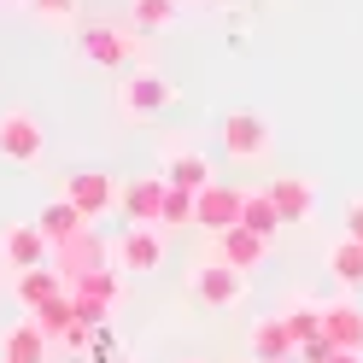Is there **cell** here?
I'll return each instance as SVG.
<instances>
[{
	"mask_svg": "<svg viewBox=\"0 0 363 363\" xmlns=\"http://www.w3.org/2000/svg\"><path fill=\"white\" fill-rule=\"evenodd\" d=\"M281 323H287V334H293V352H299L311 334H323V305H311V299H293V305L281 311Z\"/></svg>",
	"mask_w": 363,
	"mask_h": 363,
	"instance_id": "obj_23",
	"label": "cell"
},
{
	"mask_svg": "<svg viewBox=\"0 0 363 363\" xmlns=\"http://www.w3.org/2000/svg\"><path fill=\"white\" fill-rule=\"evenodd\" d=\"M164 188H170L164 176H135V182H123V194H118L123 217H129V223H147V229H158V211H164Z\"/></svg>",
	"mask_w": 363,
	"mask_h": 363,
	"instance_id": "obj_11",
	"label": "cell"
},
{
	"mask_svg": "<svg viewBox=\"0 0 363 363\" xmlns=\"http://www.w3.org/2000/svg\"><path fill=\"white\" fill-rule=\"evenodd\" d=\"M0 363H12V357H0Z\"/></svg>",
	"mask_w": 363,
	"mask_h": 363,
	"instance_id": "obj_30",
	"label": "cell"
},
{
	"mask_svg": "<svg viewBox=\"0 0 363 363\" xmlns=\"http://www.w3.org/2000/svg\"><path fill=\"white\" fill-rule=\"evenodd\" d=\"M82 59L100 65V71H118V65L135 59V35L129 30H111V24H88L82 30Z\"/></svg>",
	"mask_w": 363,
	"mask_h": 363,
	"instance_id": "obj_9",
	"label": "cell"
},
{
	"mask_svg": "<svg viewBox=\"0 0 363 363\" xmlns=\"http://www.w3.org/2000/svg\"><path fill=\"white\" fill-rule=\"evenodd\" d=\"M158 229H194V194H188V188H164V211H158Z\"/></svg>",
	"mask_w": 363,
	"mask_h": 363,
	"instance_id": "obj_25",
	"label": "cell"
},
{
	"mask_svg": "<svg viewBox=\"0 0 363 363\" xmlns=\"http://www.w3.org/2000/svg\"><path fill=\"white\" fill-rule=\"evenodd\" d=\"M30 316L41 323V334H48L53 346H65V340L82 328V323H77V299H71V293H53V299L41 305V311H30Z\"/></svg>",
	"mask_w": 363,
	"mask_h": 363,
	"instance_id": "obj_18",
	"label": "cell"
},
{
	"mask_svg": "<svg viewBox=\"0 0 363 363\" xmlns=\"http://www.w3.org/2000/svg\"><path fill=\"white\" fill-rule=\"evenodd\" d=\"M328 363H363V352H328Z\"/></svg>",
	"mask_w": 363,
	"mask_h": 363,
	"instance_id": "obj_28",
	"label": "cell"
},
{
	"mask_svg": "<svg viewBox=\"0 0 363 363\" xmlns=\"http://www.w3.org/2000/svg\"><path fill=\"white\" fill-rule=\"evenodd\" d=\"M188 281H194V293H199V299H206L211 311H229V305H240V299H246V276H240L235 264H223V258L199 264Z\"/></svg>",
	"mask_w": 363,
	"mask_h": 363,
	"instance_id": "obj_3",
	"label": "cell"
},
{
	"mask_svg": "<svg viewBox=\"0 0 363 363\" xmlns=\"http://www.w3.org/2000/svg\"><path fill=\"white\" fill-rule=\"evenodd\" d=\"M328 276L334 281H346V287H363V240H334L328 246Z\"/></svg>",
	"mask_w": 363,
	"mask_h": 363,
	"instance_id": "obj_21",
	"label": "cell"
},
{
	"mask_svg": "<svg viewBox=\"0 0 363 363\" xmlns=\"http://www.w3.org/2000/svg\"><path fill=\"white\" fill-rule=\"evenodd\" d=\"M264 194H269V206H276L281 223H311V211H316V188H311V182H299V176L269 182Z\"/></svg>",
	"mask_w": 363,
	"mask_h": 363,
	"instance_id": "obj_14",
	"label": "cell"
},
{
	"mask_svg": "<svg viewBox=\"0 0 363 363\" xmlns=\"http://www.w3.org/2000/svg\"><path fill=\"white\" fill-rule=\"evenodd\" d=\"M135 30H170L176 24V0H129Z\"/></svg>",
	"mask_w": 363,
	"mask_h": 363,
	"instance_id": "obj_24",
	"label": "cell"
},
{
	"mask_svg": "<svg viewBox=\"0 0 363 363\" xmlns=\"http://www.w3.org/2000/svg\"><path fill=\"white\" fill-rule=\"evenodd\" d=\"M53 293H65V276L53 264H35V269H18V299H24V311H41L53 299Z\"/></svg>",
	"mask_w": 363,
	"mask_h": 363,
	"instance_id": "obj_20",
	"label": "cell"
},
{
	"mask_svg": "<svg viewBox=\"0 0 363 363\" xmlns=\"http://www.w3.org/2000/svg\"><path fill=\"white\" fill-rule=\"evenodd\" d=\"M53 269L65 281H77V276H88V269H106V240L100 235H71V240H59L53 246Z\"/></svg>",
	"mask_w": 363,
	"mask_h": 363,
	"instance_id": "obj_10",
	"label": "cell"
},
{
	"mask_svg": "<svg viewBox=\"0 0 363 363\" xmlns=\"http://www.w3.org/2000/svg\"><path fill=\"white\" fill-rule=\"evenodd\" d=\"M252 357H258V363H287V357H293V334H287L281 316L252 323Z\"/></svg>",
	"mask_w": 363,
	"mask_h": 363,
	"instance_id": "obj_19",
	"label": "cell"
},
{
	"mask_svg": "<svg viewBox=\"0 0 363 363\" xmlns=\"http://www.w3.org/2000/svg\"><path fill=\"white\" fill-rule=\"evenodd\" d=\"M176 100V88H170V77H158V71H135L129 82H123V94H118V106H123V118H158Z\"/></svg>",
	"mask_w": 363,
	"mask_h": 363,
	"instance_id": "obj_4",
	"label": "cell"
},
{
	"mask_svg": "<svg viewBox=\"0 0 363 363\" xmlns=\"http://www.w3.org/2000/svg\"><path fill=\"white\" fill-rule=\"evenodd\" d=\"M65 199H71V206L94 223V217H106L111 206H118V182H111L106 170H77L71 182H65Z\"/></svg>",
	"mask_w": 363,
	"mask_h": 363,
	"instance_id": "obj_7",
	"label": "cell"
},
{
	"mask_svg": "<svg viewBox=\"0 0 363 363\" xmlns=\"http://www.w3.org/2000/svg\"><path fill=\"white\" fill-rule=\"evenodd\" d=\"M323 334H328L334 352H363V311H357L352 299L323 305Z\"/></svg>",
	"mask_w": 363,
	"mask_h": 363,
	"instance_id": "obj_12",
	"label": "cell"
},
{
	"mask_svg": "<svg viewBox=\"0 0 363 363\" xmlns=\"http://www.w3.org/2000/svg\"><path fill=\"white\" fill-rule=\"evenodd\" d=\"M346 235L363 240V199H352V206H346Z\"/></svg>",
	"mask_w": 363,
	"mask_h": 363,
	"instance_id": "obj_27",
	"label": "cell"
},
{
	"mask_svg": "<svg viewBox=\"0 0 363 363\" xmlns=\"http://www.w3.org/2000/svg\"><path fill=\"white\" fill-rule=\"evenodd\" d=\"M35 229H41V235H48V240L59 246V240H71V235H82V229H88V217H82V211L71 206V199L59 194V199H48V206H41V217H35Z\"/></svg>",
	"mask_w": 363,
	"mask_h": 363,
	"instance_id": "obj_17",
	"label": "cell"
},
{
	"mask_svg": "<svg viewBox=\"0 0 363 363\" xmlns=\"http://www.w3.org/2000/svg\"><path fill=\"white\" fill-rule=\"evenodd\" d=\"M0 258L12 269H35V264L53 258V240L41 235L35 223H6V229H0Z\"/></svg>",
	"mask_w": 363,
	"mask_h": 363,
	"instance_id": "obj_8",
	"label": "cell"
},
{
	"mask_svg": "<svg viewBox=\"0 0 363 363\" xmlns=\"http://www.w3.org/2000/svg\"><path fill=\"white\" fill-rule=\"evenodd\" d=\"M41 147H48V129H41L35 111H24V106L0 111V158L6 164H35Z\"/></svg>",
	"mask_w": 363,
	"mask_h": 363,
	"instance_id": "obj_1",
	"label": "cell"
},
{
	"mask_svg": "<svg viewBox=\"0 0 363 363\" xmlns=\"http://www.w3.org/2000/svg\"><path fill=\"white\" fill-rule=\"evenodd\" d=\"M182 363H199V357H182Z\"/></svg>",
	"mask_w": 363,
	"mask_h": 363,
	"instance_id": "obj_29",
	"label": "cell"
},
{
	"mask_svg": "<svg viewBox=\"0 0 363 363\" xmlns=\"http://www.w3.org/2000/svg\"><path fill=\"white\" fill-rule=\"evenodd\" d=\"M48 346H53V340L41 334V323H35V316L0 334V357H12V363H48Z\"/></svg>",
	"mask_w": 363,
	"mask_h": 363,
	"instance_id": "obj_16",
	"label": "cell"
},
{
	"mask_svg": "<svg viewBox=\"0 0 363 363\" xmlns=\"http://www.w3.org/2000/svg\"><path fill=\"white\" fill-rule=\"evenodd\" d=\"M287 363H293V357H287Z\"/></svg>",
	"mask_w": 363,
	"mask_h": 363,
	"instance_id": "obj_31",
	"label": "cell"
},
{
	"mask_svg": "<svg viewBox=\"0 0 363 363\" xmlns=\"http://www.w3.org/2000/svg\"><path fill=\"white\" fill-rule=\"evenodd\" d=\"M164 182L170 188H188V194L211 188V158L194 152V147H164Z\"/></svg>",
	"mask_w": 363,
	"mask_h": 363,
	"instance_id": "obj_13",
	"label": "cell"
},
{
	"mask_svg": "<svg viewBox=\"0 0 363 363\" xmlns=\"http://www.w3.org/2000/svg\"><path fill=\"white\" fill-rule=\"evenodd\" d=\"M223 152L240 158V164L264 158L269 152V118H258V111H229L223 118Z\"/></svg>",
	"mask_w": 363,
	"mask_h": 363,
	"instance_id": "obj_2",
	"label": "cell"
},
{
	"mask_svg": "<svg viewBox=\"0 0 363 363\" xmlns=\"http://www.w3.org/2000/svg\"><path fill=\"white\" fill-rule=\"evenodd\" d=\"M264 252H269V240H264V235H252V229H240V223L217 235V258H223V264H235L240 276H246V269H258V264H264Z\"/></svg>",
	"mask_w": 363,
	"mask_h": 363,
	"instance_id": "obj_15",
	"label": "cell"
},
{
	"mask_svg": "<svg viewBox=\"0 0 363 363\" xmlns=\"http://www.w3.org/2000/svg\"><path fill=\"white\" fill-rule=\"evenodd\" d=\"M158 264H164V235H158V229L135 223L129 235H118V269H123V276H152Z\"/></svg>",
	"mask_w": 363,
	"mask_h": 363,
	"instance_id": "obj_6",
	"label": "cell"
},
{
	"mask_svg": "<svg viewBox=\"0 0 363 363\" xmlns=\"http://www.w3.org/2000/svg\"><path fill=\"white\" fill-rule=\"evenodd\" d=\"M240 188H223V182H211V188H199L194 194V229H211V235H223V229H235L240 223Z\"/></svg>",
	"mask_w": 363,
	"mask_h": 363,
	"instance_id": "obj_5",
	"label": "cell"
},
{
	"mask_svg": "<svg viewBox=\"0 0 363 363\" xmlns=\"http://www.w3.org/2000/svg\"><path fill=\"white\" fill-rule=\"evenodd\" d=\"M30 6H35L41 18H53V24H59V18H71V12H77V0H30Z\"/></svg>",
	"mask_w": 363,
	"mask_h": 363,
	"instance_id": "obj_26",
	"label": "cell"
},
{
	"mask_svg": "<svg viewBox=\"0 0 363 363\" xmlns=\"http://www.w3.org/2000/svg\"><path fill=\"white\" fill-rule=\"evenodd\" d=\"M240 229H252V235H264V240L281 229V217H276V206H269V194H264V188L240 199Z\"/></svg>",
	"mask_w": 363,
	"mask_h": 363,
	"instance_id": "obj_22",
	"label": "cell"
}]
</instances>
